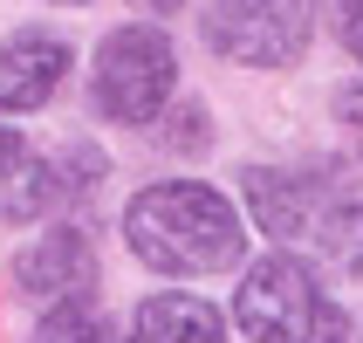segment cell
I'll return each mask as SVG.
<instances>
[{
    "label": "cell",
    "instance_id": "4fadbf2b",
    "mask_svg": "<svg viewBox=\"0 0 363 343\" xmlns=\"http://www.w3.org/2000/svg\"><path fill=\"white\" fill-rule=\"evenodd\" d=\"M336 124H343V131H350V144L363 151V76L336 89Z\"/></svg>",
    "mask_w": 363,
    "mask_h": 343
},
{
    "label": "cell",
    "instance_id": "8992f818",
    "mask_svg": "<svg viewBox=\"0 0 363 343\" xmlns=\"http://www.w3.org/2000/svg\"><path fill=\"white\" fill-rule=\"evenodd\" d=\"M62 76H69V41L62 35H41V28L0 35V117L41 110L62 89Z\"/></svg>",
    "mask_w": 363,
    "mask_h": 343
},
{
    "label": "cell",
    "instance_id": "30bf717a",
    "mask_svg": "<svg viewBox=\"0 0 363 343\" xmlns=\"http://www.w3.org/2000/svg\"><path fill=\"white\" fill-rule=\"evenodd\" d=\"M315 241H323V254L336 268H343L350 282H363V192H350V200H336L323 213V234H315Z\"/></svg>",
    "mask_w": 363,
    "mask_h": 343
},
{
    "label": "cell",
    "instance_id": "3957f363",
    "mask_svg": "<svg viewBox=\"0 0 363 343\" xmlns=\"http://www.w3.org/2000/svg\"><path fill=\"white\" fill-rule=\"evenodd\" d=\"M179 89V48L164 28L151 21H130V28H110L96 48V76H89V103H96L110 124H151Z\"/></svg>",
    "mask_w": 363,
    "mask_h": 343
},
{
    "label": "cell",
    "instance_id": "52a82bcc",
    "mask_svg": "<svg viewBox=\"0 0 363 343\" xmlns=\"http://www.w3.org/2000/svg\"><path fill=\"white\" fill-rule=\"evenodd\" d=\"M247 213L261 234L295 241L315 213H323V172H281V165H247Z\"/></svg>",
    "mask_w": 363,
    "mask_h": 343
},
{
    "label": "cell",
    "instance_id": "6da1fadb",
    "mask_svg": "<svg viewBox=\"0 0 363 343\" xmlns=\"http://www.w3.org/2000/svg\"><path fill=\"white\" fill-rule=\"evenodd\" d=\"M123 241L158 275H220L240 261L247 227L226 192L192 179H158L123 206Z\"/></svg>",
    "mask_w": 363,
    "mask_h": 343
},
{
    "label": "cell",
    "instance_id": "7c38bea8",
    "mask_svg": "<svg viewBox=\"0 0 363 343\" xmlns=\"http://www.w3.org/2000/svg\"><path fill=\"white\" fill-rule=\"evenodd\" d=\"M158 144H164V151H206V144H213V124H206V110H199V103H179V110L164 117Z\"/></svg>",
    "mask_w": 363,
    "mask_h": 343
},
{
    "label": "cell",
    "instance_id": "7a4b0ae2",
    "mask_svg": "<svg viewBox=\"0 0 363 343\" xmlns=\"http://www.w3.org/2000/svg\"><path fill=\"white\" fill-rule=\"evenodd\" d=\"M233 323L254 343H350V316L323 295V275L302 254H267L247 268Z\"/></svg>",
    "mask_w": 363,
    "mask_h": 343
},
{
    "label": "cell",
    "instance_id": "9c48e42d",
    "mask_svg": "<svg viewBox=\"0 0 363 343\" xmlns=\"http://www.w3.org/2000/svg\"><path fill=\"white\" fill-rule=\"evenodd\" d=\"M62 200V172L41 151H28L21 131L0 124V220H41Z\"/></svg>",
    "mask_w": 363,
    "mask_h": 343
},
{
    "label": "cell",
    "instance_id": "8fae6325",
    "mask_svg": "<svg viewBox=\"0 0 363 343\" xmlns=\"http://www.w3.org/2000/svg\"><path fill=\"white\" fill-rule=\"evenodd\" d=\"M28 343H110V323H103L89 303H62V309H48L35 323Z\"/></svg>",
    "mask_w": 363,
    "mask_h": 343
},
{
    "label": "cell",
    "instance_id": "ba28073f",
    "mask_svg": "<svg viewBox=\"0 0 363 343\" xmlns=\"http://www.w3.org/2000/svg\"><path fill=\"white\" fill-rule=\"evenodd\" d=\"M123 343H226V316L206 303V295L164 288V295H144L138 303Z\"/></svg>",
    "mask_w": 363,
    "mask_h": 343
},
{
    "label": "cell",
    "instance_id": "9a60e30c",
    "mask_svg": "<svg viewBox=\"0 0 363 343\" xmlns=\"http://www.w3.org/2000/svg\"><path fill=\"white\" fill-rule=\"evenodd\" d=\"M138 7H144V14H179L185 0H138Z\"/></svg>",
    "mask_w": 363,
    "mask_h": 343
},
{
    "label": "cell",
    "instance_id": "2e32d148",
    "mask_svg": "<svg viewBox=\"0 0 363 343\" xmlns=\"http://www.w3.org/2000/svg\"><path fill=\"white\" fill-rule=\"evenodd\" d=\"M55 7H89V0H55Z\"/></svg>",
    "mask_w": 363,
    "mask_h": 343
},
{
    "label": "cell",
    "instance_id": "277c9868",
    "mask_svg": "<svg viewBox=\"0 0 363 343\" xmlns=\"http://www.w3.org/2000/svg\"><path fill=\"white\" fill-rule=\"evenodd\" d=\"M323 0H213L199 14V35L213 55L240 69H295L315 35Z\"/></svg>",
    "mask_w": 363,
    "mask_h": 343
},
{
    "label": "cell",
    "instance_id": "5bb4252c",
    "mask_svg": "<svg viewBox=\"0 0 363 343\" xmlns=\"http://www.w3.org/2000/svg\"><path fill=\"white\" fill-rule=\"evenodd\" d=\"M336 35H343V48L363 62V0H336Z\"/></svg>",
    "mask_w": 363,
    "mask_h": 343
},
{
    "label": "cell",
    "instance_id": "5b68a950",
    "mask_svg": "<svg viewBox=\"0 0 363 343\" xmlns=\"http://www.w3.org/2000/svg\"><path fill=\"white\" fill-rule=\"evenodd\" d=\"M14 282L28 288V295H41V303H82L89 288H96V247H89V234H76V227H48L35 247H21L14 254Z\"/></svg>",
    "mask_w": 363,
    "mask_h": 343
}]
</instances>
